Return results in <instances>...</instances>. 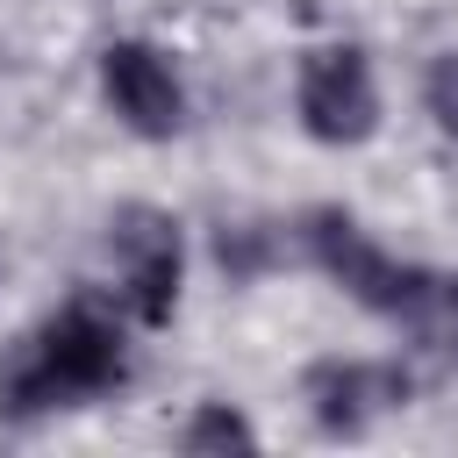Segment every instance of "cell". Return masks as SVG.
Instances as JSON below:
<instances>
[{"label": "cell", "instance_id": "4", "mask_svg": "<svg viewBox=\"0 0 458 458\" xmlns=\"http://www.w3.org/2000/svg\"><path fill=\"white\" fill-rule=\"evenodd\" d=\"M301 129L315 143H365L379 129V86H372V64L351 50V43H329V50H308L301 57Z\"/></svg>", "mask_w": 458, "mask_h": 458}, {"label": "cell", "instance_id": "7", "mask_svg": "<svg viewBox=\"0 0 458 458\" xmlns=\"http://www.w3.org/2000/svg\"><path fill=\"white\" fill-rule=\"evenodd\" d=\"M179 444H186V451H250L258 429H250L229 401H208V408H193V422L179 429Z\"/></svg>", "mask_w": 458, "mask_h": 458}, {"label": "cell", "instance_id": "8", "mask_svg": "<svg viewBox=\"0 0 458 458\" xmlns=\"http://www.w3.org/2000/svg\"><path fill=\"white\" fill-rule=\"evenodd\" d=\"M422 100H429L437 129H451V136H458V50L429 64V79H422Z\"/></svg>", "mask_w": 458, "mask_h": 458}, {"label": "cell", "instance_id": "1", "mask_svg": "<svg viewBox=\"0 0 458 458\" xmlns=\"http://www.w3.org/2000/svg\"><path fill=\"white\" fill-rule=\"evenodd\" d=\"M122 379V329L100 308H64L43 322L7 365H0V408L7 415H43L86 394H107Z\"/></svg>", "mask_w": 458, "mask_h": 458}, {"label": "cell", "instance_id": "6", "mask_svg": "<svg viewBox=\"0 0 458 458\" xmlns=\"http://www.w3.org/2000/svg\"><path fill=\"white\" fill-rule=\"evenodd\" d=\"M100 93L136 136H172L186 114V93L150 43H107L100 50Z\"/></svg>", "mask_w": 458, "mask_h": 458}, {"label": "cell", "instance_id": "3", "mask_svg": "<svg viewBox=\"0 0 458 458\" xmlns=\"http://www.w3.org/2000/svg\"><path fill=\"white\" fill-rule=\"evenodd\" d=\"M107 258L122 272V293L143 322H165L172 301H179V265H186V243H179V222L150 200H129L107 215Z\"/></svg>", "mask_w": 458, "mask_h": 458}, {"label": "cell", "instance_id": "5", "mask_svg": "<svg viewBox=\"0 0 458 458\" xmlns=\"http://www.w3.org/2000/svg\"><path fill=\"white\" fill-rule=\"evenodd\" d=\"M301 394H308V408H315V422H322V429H344V437H351V429H365L372 415H386V408H408L415 379H408L401 365L322 358V365H308Z\"/></svg>", "mask_w": 458, "mask_h": 458}, {"label": "cell", "instance_id": "2", "mask_svg": "<svg viewBox=\"0 0 458 458\" xmlns=\"http://www.w3.org/2000/svg\"><path fill=\"white\" fill-rule=\"evenodd\" d=\"M308 250H315V265L336 279V286H351L365 308H379V315H401V322H415L422 315V301L437 293V279L429 272H415V265H394L344 208H315L308 215Z\"/></svg>", "mask_w": 458, "mask_h": 458}]
</instances>
